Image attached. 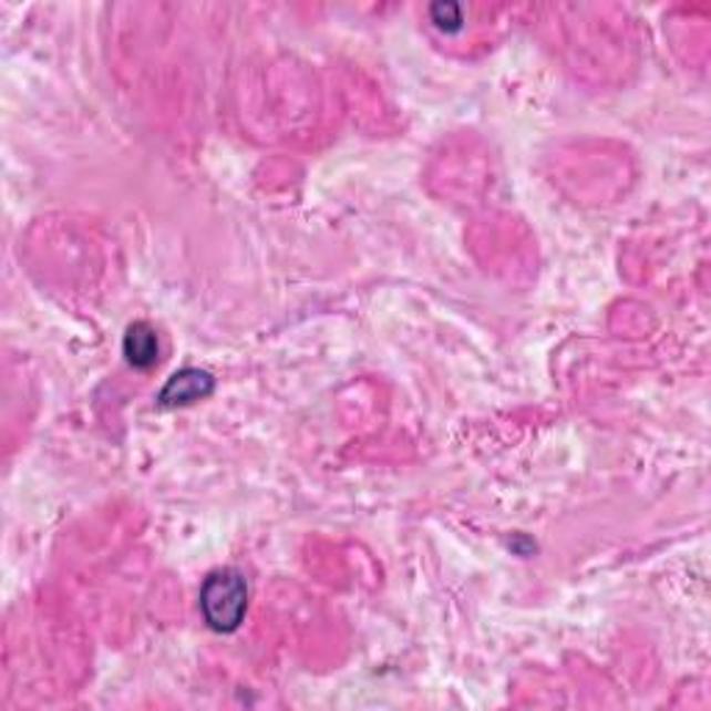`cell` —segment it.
I'll use <instances>...</instances> for the list:
<instances>
[{
	"label": "cell",
	"mask_w": 711,
	"mask_h": 711,
	"mask_svg": "<svg viewBox=\"0 0 711 711\" xmlns=\"http://www.w3.org/2000/svg\"><path fill=\"white\" fill-rule=\"evenodd\" d=\"M125 362L136 370H151L158 362V333L151 322L136 320L125 328L123 337Z\"/></svg>",
	"instance_id": "3957f363"
},
{
	"label": "cell",
	"mask_w": 711,
	"mask_h": 711,
	"mask_svg": "<svg viewBox=\"0 0 711 711\" xmlns=\"http://www.w3.org/2000/svg\"><path fill=\"white\" fill-rule=\"evenodd\" d=\"M200 611H204V620L209 622L212 631H237L239 622L245 620V611H248V581H245L243 573L231 570V567L209 573V578L200 587Z\"/></svg>",
	"instance_id": "6da1fadb"
},
{
	"label": "cell",
	"mask_w": 711,
	"mask_h": 711,
	"mask_svg": "<svg viewBox=\"0 0 711 711\" xmlns=\"http://www.w3.org/2000/svg\"><path fill=\"white\" fill-rule=\"evenodd\" d=\"M215 392V379L206 370L184 368L167 379V384L158 392L162 406H189L195 401H204Z\"/></svg>",
	"instance_id": "7a4b0ae2"
},
{
	"label": "cell",
	"mask_w": 711,
	"mask_h": 711,
	"mask_svg": "<svg viewBox=\"0 0 711 711\" xmlns=\"http://www.w3.org/2000/svg\"><path fill=\"white\" fill-rule=\"evenodd\" d=\"M431 20H434L436 29H442L445 34H453V31L462 29V7L458 3H434L431 7Z\"/></svg>",
	"instance_id": "277c9868"
}]
</instances>
